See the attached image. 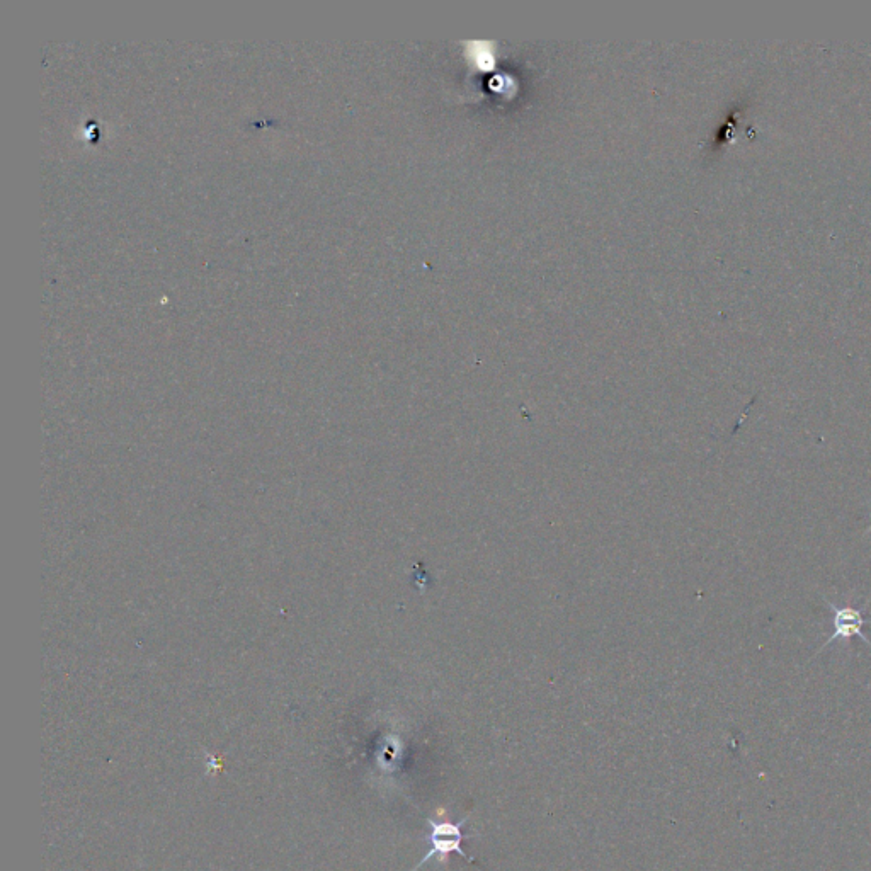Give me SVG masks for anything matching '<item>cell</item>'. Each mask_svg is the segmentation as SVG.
<instances>
[{"instance_id": "3", "label": "cell", "mask_w": 871, "mask_h": 871, "mask_svg": "<svg viewBox=\"0 0 871 871\" xmlns=\"http://www.w3.org/2000/svg\"><path fill=\"white\" fill-rule=\"evenodd\" d=\"M870 531H871V526H870V528H868V533H870Z\"/></svg>"}, {"instance_id": "2", "label": "cell", "mask_w": 871, "mask_h": 871, "mask_svg": "<svg viewBox=\"0 0 871 871\" xmlns=\"http://www.w3.org/2000/svg\"><path fill=\"white\" fill-rule=\"evenodd\" d=\"M824 601H826L827 610L832 611V615H834V620H832L834 632H832V635H829L826 644L822 645L820 650L827 649L836 640H849V638L853 637H860L865 644L871 647V640H868L865 637V633L861 632V628L866 625V608L836 606V604L827 601V599H824Z\"/></svg>"}, {"instance_id": "1", "label": "cell", "mask_w": 871, "mask_h": 871, "mask_svg": "<svg viewBox=\"0 0 871 871\" xmlns=\"http://www.w3.org/2000/svg\"><path fill=\"white\" fill-rule=\"evenodd\" d=\"M468 819L460 820V822H450V820H441V822H436L433 819H427V826H429V834L424 837V841L426 843L431 844V849L424 854V858H422L421 863L416 866V870H419L421 866L426 865L427 861L433 860L434 856H441V858H446V856H450L451 853H458L462 856L463 860L468 861V863H475L473 858H470L465 851L462 849V841L465 839V834H463V826L467 824Z\"/></svg>"}]
</instances>
